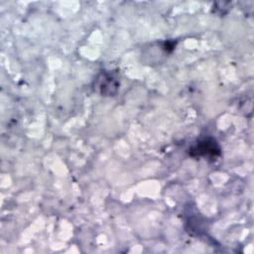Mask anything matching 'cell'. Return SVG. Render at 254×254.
Instances as JSON below:
<instances>
[{
    "mask_svg": "<svg viewBox=\"0 0 254 254\" xmlns=\"http://www.w3.org/2000/svg\"><path fill=\"white\" fill-rule=\"evenodd\" d=\"M190 155L192 157H215L220 155V148L214 139L205 138L190 149Z\"/></svg>",
    "mask_w": 254,
    "mask_h": 254,
    "instance_id": "1",
    "label": "cell"
}]
</instances>
